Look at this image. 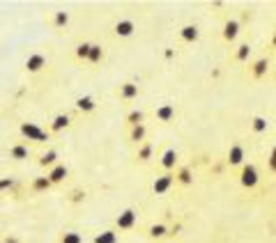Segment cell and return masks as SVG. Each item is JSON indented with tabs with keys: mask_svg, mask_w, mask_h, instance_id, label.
Instances as JSON below:
<instances>
[{
	"mask_svg": "<svg viewBox=\"0 0 276 243\" xmlns=\"http://www.w3.org/2000/svg\"><path fill=\"white\" fill-rule=\"evenodd\" d=\"M21 135L28 140H35V142H46V140H49V133H44V131L37 124H32V122H23V124H21Z\"/></svg>",
	"mask_w": 276,
	"mask_h": 243,
	"instance_id": "cell-1",
	"label": "cell"
},
{
	"mask_svg": "<svg viewBox=\"0 0 276 243\" xmlns=\"http://www.w3.org/2000/svg\"><path fill=\"white\" fill-rule=\"evenodd\" d=\"M173 181H175V174H173V172H164L161 177H156L154 184H152V190H154V195H166L168 190H171Z\"/></svg>",
	"mask_w": 276,
	"mask_h": 243,
	"instance_id": "cell-2",
	"label": "cell"
},
{
	"mask_svg": "<svg viewBox=\"0 0 276 243\" xmlns=\"http://www.w3.org/2000/svg\"><path fill=\"white\" fill-rule=\"evenodd\" d=\"M258 170H256V165H244V168H242V186H244V188H256L258 186Z\"/></svg>",
	"mask_w": 276,
	"mask_h": 243,
	"instance_id": "cell-3",
	"label": "cell"
},
{
	"mask_svg": "<svg viewBox=\"0 0 276 243\" xmlns=\"http://www.w3.org/2000/svg\"><path fill=\"white\" fill-rule=\"evenodd\" d=\"M46 67V58L42 53H32L30 58L25 60V69L30 71V74H37V71H42Z\"/></svg>",
	"mask_w": 276,
	"mask_h": 243,
	"instance_id": "cell-4",
	"label": "cell"
},
{
	"mask_svg": "<svg viewBox=\"0 0 276 243\" xmlns=\"http://www.w3.org/2000/svg\"><path fill=\"white\" fill-rule=\"evenodd\" d=\"M136 225V211L134 209H125L120 216H117V227L120 229H131Z\"/></svg>",
	"mask_w": 276,
	"mask_h": 243,
	"instance_id": "cell-5",
	"label": "cell"
},
{
	"mask_svg": "<svg viewBox=\"0 0 276 243\" xmlns=\"http://www.w3.org/2000/svg\"><path fill=\"white\" fill-rule=\"evenodd\" d=\"M237 35H240V21L230 19L226 25H223V39H226V41H235Z\"/></svg>",
	"mask_w": 276,
	"mask_h": 243,
	"instance_id": "cell-6",
	"label": "cell"
},
{
	"mask_svg": "<svg viewBox=\"0 0 276 243\" xmlns=\"http://www.w3.org/2000/svg\"><path fill=\"white\" fill-rule=\"evenodd\" d=\"M134 30H136V25H134V21H129V19H122L115 23V35L117 37H131L134 35Z\"/></svg>",
	"mask_w": 276,
	"mask_h": 243,
	"instance_id": "cell-7",
	"label": "cell"
},
{
	"mask_svg": "<svg viewBox=\"0 0 276 243\" xmlns=\"http://www.w3.org/2000/svg\"><path fill=\"white\" fill-rule=\"evenodd\" d=\"M120 99L125 101H131V99H138V85L136 83H122L120 85Z\"/></svg>",
	"mask_w": 276,
	"mask_h": 243,
	"instance_id": "cell-8",
	"label": "cell"
},
{
	"mask_svg": "<svg viewBox=\"0 0 276 243\" xmlns=\"http://www.w3.org/2000/svg\"><path fill=\"white\" fill-rule=\"evenodd\" d=\"M180 37L186 44H193V41H198V37H201V30H198L196 25H184V28L180 30Z\"/></svg>",
	"mask_w": 276,
	"mask_h": 243,
	"instance_id": "cell-9",
	"label": "cell"
},
{
	"mask_svg": "<svg viewBox=\"0 0 276 243\" xmlns=\"http://www.w3.org/2000/svg\"><path fill=\"white\" fill-rule=\"evenodd\" d=\"M175 163H177V152L175 149H166L164 156H161V165L166 168V172H173V170H175Z\"/></svg>",
	"mask_w": 276,
	"mask_h": 243,
	"instance_id": "cell-10",
	"label": "cell"
},
{
	"mask_svg": "<svg viewBox=\"0 0 276 243\" xmlns=\"http://www.w3.org/2000/svg\"><path fill=\"white\" fill-rule=\"evenodd\" d=\"M173 117H175V106L173 104H164L156 108V119L159 122H171Z\"/></svg>",
	"mask_w": 276,
	"mask_h": 243,
	"instance_id": "cell-11",
	"label": "cell"
},
{
	"mask_svg": "<svg viewBox=\"0 0 276 243\" xmlns=\"http://www.w3.org/2000/svg\"><path fill=\"white\" fill-rule=\"evenodd\" d=\"M228 163L230 165H242L244 163V149L242 144H232L230 152H228Z\"/></svg>",
	"mask_w": 276,
	"mask_h": 243,
	"instance_id": "cell-12",
	"label": "cell"
},
{
	"mask_svg": "<svg viewBox=\"0 0 276 243\" xmlns=\"http://www.w3.org/2000/svg\"><path fill=\"white\" fill-rule=\"evenodd\" d=\"M65 177H67V168H65V165H53V170L46 174V179L51 181V186H53V184H60Z\"/></svg>",
	"mask_w": 276,
	"mask_h": 243,
	"instance_id": "cell-13",
	"label": "cell"
},
{
	"mask_svg": "<svg viewBox=\"0 0 276 243\" xmlns=\"http://www.w3.org/2000/svg\"><path fill=\"white\" fill-rule=\"evenodd\" d=\"M76 108H78L81 113H92V110L97 108V101L92 99V96H81V99H76Z\"/></svg>",
	"mask_w": 276,
	"mask_h": 243,
	"instance_id": "cell-14",
	"label": "cell"
},
{
	"mask_svg": "<svg viewBox=\"0 0 276 243\" xmlns=\"http://www.w3.org/2000/svg\"><path fill=\"white\" fill-rule=\"evenodd\" d=\"M145 135H147V129H145V124L131 126V133H129L131 142H136V144H141V142H145Z\"/></svg>",
	"mask_w": 276,
	"mask_h": 243,
	"instance_id": "cell-15",
	"label": "cell"
},
{
	"mask_svg": "<svg viewBox=\"0 0 276 243\" xmlns=\"http://www.w3.org/2000/svg\"><path fill=\"white\" fill-rule=\"evenodd\" d=\"M69 122H71V117L69 115H65V113H60V115H55V119H53V124H51V131H62V129H67L69 126Z\"/></svg>",
	"mask_w": 276,
	"mask_h": 243,
	"instance_id": "cell-16",
	"label": "cell"
},
{
	"mask_svg": "<svg viewBox=\"0 0 276 243\" xmlns=\"http://www.w3.org/2000/svg\"><path fill=\"white\" fill-rule=\"evenodd\" d=\"M101 58H104V51H101V46L99 44H90V51H88V62L90 65H99L101 62Z\"/></svg>",
	"mask_w": 276,
	"mask_h": 243,
	"instance_id": "cell-17",
	"label": "cell"
},
{
	"mask_svg": "<svg viewBox=\"0 0 276 243\" xmlns=\"http://www.w3.org/2000/svg\"><path fill=\"white\" fill-rule=\"evenodd\" d=\"M28 154H30V152H28V147H25V144H14V147L10 149V156H12L14 161L28 159Z\"/></svg>",
	"mask_w": 276,
	"mask_h": 243,
	"instance_id": "cell-18",
	"label": "cell"
},
{
	"mask_svg": "<svg viewBox=\"0 0 276 243\" xmlns=\"http://www.w3.org/2000/svg\"><path fill=\"white\" fill-rule=\"evenodd\" d=\"M267 67H269V60L267 58H262V60H258L256 65H253V78H262V76L267 74Z\"/></svg>",
	"mask_w": 276,
	"mask_h": 243,
	"instance_id": "cell-19",
	"label": "cell"
},
{
	"mask_svg": "<svg viewBox=\"0 0 276 243\" xmlns=\"http://www.w3.org/2000/svg\"><path fill=\"white\" fill-rule=\"evenodd\" d=\"M95 243H117V234L113 229H106V232L97 234L95 236Z\"/></svg>",
	"mask_w": 276,
	"mask_h": 243,
	"instance_id": "cell-20",
	"label": "cell"
},
{
	"mask_svg": "<svg viewBox=\"0 0 276 243\" xmlns=\"http://www.w3.org/2000/svg\"><path fill=\"white\" fill-rule=\"evenodd\" d=\"M55 163H58V152H55V149L46 152V154L40 159V165H42V168H51V165H55Z\"/></svg>",
	"mask_w": 276,
	"mask_h": 243,
	"instance_id": "cell-21",
	"label": "cell"
},
{
	"mask_svg": "<svg viewBox=\"0 0 276 243\" xmlns=\"http://www.w3.org/2000/svg\"><path fill=\"white\" fill-rule=\"evenodd\" d=\"M175 179L180 181V184L189 186L191 181H193V174H191V170H189V168H180V170H177V174H175Z\"/></svg>",
	"mask_w": 276,
	"mask_h": 243,
	"instance_id": "cell-22",
	"label": "cell"
},
{
	"mask_svg": "<svg viewBox=\"0 0 276 243\" xmlns=\"http://www.w3.org/2000/svg\"><path fill=\"white\" fill-rule=\"evenodd\" d=\"M150 159H152V144L150 142H141V147H138V161L147 163Z\"/></svg>",
	"mask_w": 276,
	"mask_h": 243,
	"instance_id": "cell-23",
	"label": "cell"
},
{
	"mask_svg": "<svg viewBox=\"0 0 276 243\" xmlns=\"http://www.w3.org/2000/svg\"><path fill=\"white\" fill-rule=\"evenodd\" d=\"M143 119H145V115H143L141 110H131V113L127 115V122H129L131 126H138V124H143Z\"/></svg>",
	"mask_w": 276,
	"mask_h": 243,
	"instance_id": "cell-24",
	"label": "cell"
},
{
	"mask_svg": "<svg viewBox=\"0 0 276 243\" xmlns=\"http://www.w3.org/2000/svg\"><path fill=\"white\" fill-rule=\"evenodd\" d=\"M67 23H69V14H67V12H55V16H53L55 28H65Z\"/></svg>",
	"mask_w": 276,
	"mask_h": 243,
	"instance_id": "cell-25",
	"label": "cell"
},
{
	"mask_svg": "<svg viewBox=\"0 0 276 243\" xmlns=\"http://www.w3.org/2000/svg\"><path fill=\"white\" fill-rule=\"evenodd\" d=\"M249 55H251V46H249V44H242L240 48H237L235 60H237V62H246V60H249Z\"/></svg>",
	"mask_w": 276,
	"mask_h": 243,
	"instance_id": "cell-26",
	"label": "cell"
},
{
	"mask_svg": "<svg viewBox=\"0 0 276 243\" xmlns=\"http://www.w3.org/2000/svg\"><path fill=\"white\" fill-rule=\"evenodd\" d=\"M51 188V181L46 177H37L35 181H32V190H37V193H40V190H49Z\"/></svg>",
	"mask_w": 276,
	"mask_h": 243,
	"instance_id": "cell-27",
	"label": "cell"
},
{
	"mask_svg": "<svg viewBox=\"0 0 276 243\" xmlns=\"http://www.w3.org/2000/svg\"><path fill=\"white\" fill-rule=\"evenodd\" d=\"M166 234H168V227H166V225H152L150 227V236H154V238H161V236H166Z\"/></svg>",
	"mask_w": 276,
	"mask_h": 243,
	"instance_id": "cell-28",
	"label": "cell"
},
{
	"mask_svg": "<svg viewBox=\"0 0 276 243\" xmlns=\"http://www.w3.org/2000/svg\"><path fill=\"white\" fill-rule=\"evenodd\" d=\"M253 131H256V133H265L267 131V119L265 117H253Z\"/></svg>",
	"mask_w": 276,
	"mask_h": 243,
	"instance_id": "cell-29",
	"label": "cell"
},
{
	"mask_svg": "<svg viewBox=\"0 0 276 243\" xmlns=\"http://www.w3.org/2000/svg\"><path fill=\"white\" fill-rule=\"evenodd\" d=\"M62 243H83V238H81L78 232H65V236H62Z\"/></svg>",
	"mask_w": 276,
	"mask_h": 243,
	"instance_id": "cell-30",
	"label": "cell"
},
{
	"mask_svg": "<svg viewBox=\"0 0 276 243\" xmlns=\"http://www.w3.org/2000/svg\"><path fill=\"white\" fill-rule=\"evenodd\" d=\"M88 51H90V44H88V41L78 44V46H76V58H78V60H86V58H88Z\"/></svg>",
	"mask_w": 276,
	"mask_h": 243,
	"instance_id": "cell-31",
	"label": "cell"
},
{
	"mask_svg": "<svg viewBox=\"0 0 276 243\" xmlns=\"http://www.w3.org/2000/svg\"><path fill=\"white\" fill-rule=\"evenodd\" d=\"M14 184H16V181H14L12 177H3V179H0V190H10V188H14Z\"/></svg>",
	"mask_w": 276,
	"mask_h": 243,
	"instance_id": "cell-32",
	"label": "cell"
},
{
	"mask_svg": "<svg viewBox=\"0 0 276 243\" xmlns=\"http://www.w3.org/2000/svg\"><path fill=\"white\" fill-rule=\"evenodd\" d=\"M5 243H19V241H16V238H14V236H12V238H7V241H5Z\"/></svg>",
	"mask_w": 276,
	"mask_h": 243,
	"instance_id": "cell-33",
	"label": "cell"
}]
</instances>
